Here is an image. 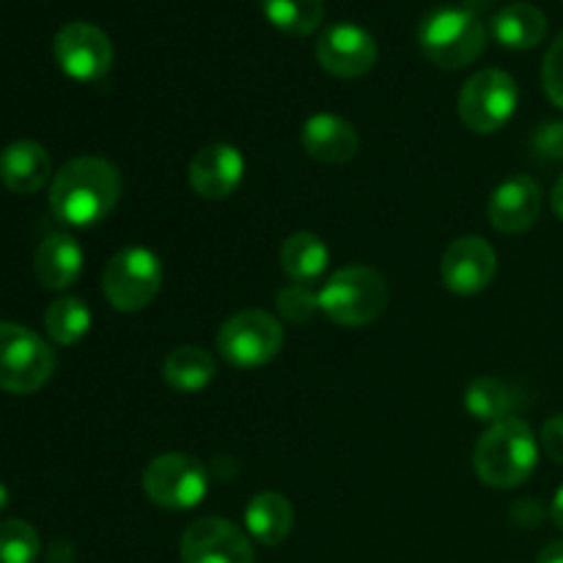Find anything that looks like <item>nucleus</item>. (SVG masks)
I'll return each instance as SVG.
<instances>
[{
    "mask_svg": "<svg viewBox=\"0 0 563 563\" xmlns=\"http://www.w3.org/2000/svg\"><path fill=\"white\" fill-rule=\"evenodd\" d=\"M121 174L104 157H75L55 174L49 209L75 229H88L108 218L121 198Z\"/></svg>",
    "mask_w": 563,
    "mask_h": 563,
    "instance_id": "obj_1",
    "label": "nucleus"
},
{
    "mask_svg": "<svg viewBox=\"0 0 563 563\" xmlns=\"http://www.w3.org/2000/svg\"><path fill=\"white\" fill-rule=\"evenodd\" d=\"M539 462V443L520 418H504L478 438L473 451L476 476L493 489H515L528 482Z\"/></svg>",
    "mask_w": 563,
    "mask_h": 563,
    "instance_id": "obj_2",
    "label": "nucleus"
},
{
    "mask_svg": "<svg viewBox=\"0 0 563 563\" xmlns=\"http://www.w3.org/2000/svg\"><path fill=\"white\" fill-rule=\"evenodd\" d=\"M388 280L374 267H344L330 275L319 289V311L341 328H363L388 308Z\"/></svg>",
    "mask_w": 563,
    "mask_h": 563,
    "instance_id": "obj_3",
    "label": "nucleus"
},
{
    "mask_svg": "<svg viewBox=\"0 0 563 563\" xmlns=\"http://www.w3.org/2000/svg\"><path fill=\"white\" fill-rule=\"evenodd\" d=\"M418 47L443 69L473 64L487 47V27L482 16L462 5H440L423 16L418 27Z\"/></svg>",
    "mask_w": 563,
    "mask_h": 563,
    "instance_id": "obj_4",
    "label": "nucleus"
},
{
    "mask_svg": "<svg viewBox=\"0 0 563 563\" xmlns=\"http://www.w3.org/2000/svg\"><path fill=\"white\" fill-rule=\"evenodd\" d=\"M55 372V352L33 330L0 322V390L33 394Z\"/></svg>",
    "mask_w": 563,
    "mask_h": 563,
    "instance_id": "obj_5",
    "label": "nucleus"
},
{
    "mask_svg": "<svg viewBox=\"0 0 563 563\" xmlns=\"http://www.w3.org/2000/svg\"><path fill=\"white\" fill-rule=\"evenodd\" d=\"M284 350V328L278 319L258 308H245L218 330V352L234 368H262Z\"/></svg>",
    "mask_w": 563,
    "mask_h": 563,
    "instance_id": "obj_6",
    "label": "nucleus"
},
{
    "mask_svg": "<svg viewBox=\"0 0 563 563\" xmlns=\"http://www.w3.org/2000/svg\"><path fill=\"white\" fill-rule=\"evenodd\" d=\"M517 102H520V88L509 71L482 69L462 86L456 110L467 130L493 135L509 124Z\"/></svg>",
    "mask_w": 563,
    "mask_h": 563,
    "instance_id": "obj_7",
    "label": "nucleus"
},
{
    "mask_svg": "<svg viewBox=\"0 0 563 563\" xmlns=\"http://www.w3.org/2000/svg\"><path fill=\"white\" fill-rule=\"evenodd\" d=\"M163 286V264L148 247H124L108 262L102 291L121 313L143 311Z\"/></svg>",
    "mask_w": 563,
    "mask_h": 563,
    "instance_id": "obj_8",
    "label": "nucleus"
},
{
    "mask_svg": "<svg viewBox=\"0 0 563 563\" xmlns=\"http://www.w3.org/2000/svg\"><path fill=\"white\" fill-rule=\"evenodd\" d=\"M209 489V473L190 454H159L143 471V493L168 511L196 509Z\"/></svg>",
    "mask_w": 563,
    "mask_h": 563,
    "instance_id": "obj_9",
    "label": "nucleus"
},
{
    "mask_svg": "<svg viewBox=\"0 0 563 563\" xmlns=\"http://www.w3.org/2000/svg\"><path fill=\"white\" fill-rule=\"evenodd\" d=\"M53 53L64 75H69L71 80H99L113 66V44L108 33L91 22H66L55 33Z\"/></svg>",
    "mask_w": 563,
    "mask_h": 563,
    "instance_id": "obj_10",
    "label": "nucleus"
},
{
    "mask_svg": "<svg viewBox=\"0 0 563 563\" xmlns=\"http://www.w3.org/2000/svg\"><path fill=\"white\" fill-rule=\"evenodd\" d=\"M185 563H253L256 553L245 531L223 517H201L181 537Z\"/></svg>",
    "mask_w": 563,
    "mask_h": 563,
    "instance_id": "obj_11",
    "label": "nucleus"
},
{
    "mask_svg": "<svg viewBox=\"0 0 563 563\" xmlns=\"http://www.w3.org/2000/svg\"><path fill=\"white\" fill-rule=\"evenodd\" d=\"M498 273V256L482 236H460L449 245L440 262L445 289L454 295H478L487 289Z\"/></svg>",
    "mask_w": 563,
    "mask_h": 563,
    "instance_id": "obj_12",
    "label": "nucleus"
},
{
    "mask_svg": "<svg viewBox=\"0 0 563 563\" xmlns=\"http://www.w3.org/2000/svg\"><path fill=\"white\" fill-rule=\"evenodd\" d=\"M317 58L335 77H361L377 64V42L355 22L330 25L317 42Z\"/></svg>",
    "mask_w": 563,
    "mask_h": 563,
    "instance_id": "obj_13",
    "label": "nucleus"
},
{
    "mask_svg": "<svg viewBox=\"0 0 563 563\" xmlns=\"http://www.w3.org/2000/svg\"><path fill=\"white\" fill-rule=\"evenodd\" d=\"M245 176V157L231 143H209L190 159L187 179L190 187L207 201H223L234 196Z\"/></svg>",
    "mask_w": 563,
    "mask_h": 563,
    "instance_id": "obj_14",
    "label": "nucleus"
},
{
    "mask_svg": "<svg viewBox=\"0 0 563 563\" xmlns=\"http://www.w3.org/2000/svg\"><path fill=\"white\" fill-rule=\"evenodd\" d=\"M542 187L531 176H511L489 198V223L500 234H526L542 214Z\"/></svg>",
    "mask_w": 563,
    "mask_h": 563,
    "instance_id": "obj_15",
    "label": "nucleus"
},
{
    "mask_svg": "<svg viewBox=\"0 0 563 563\" xmlns=\"http://www.w3.org/2000/svg\"><path fill=\"white\" fill-rule=\"evenodd\" d=\"M302 148L311 159L328 165L350 163L361 148L355 126L333 113H317L302 124Z\"/></svg>",
    "mask_w": 563,
    "mask_h": 563,
    "instance_id": "obj_16",
    "label": "nucleus"
},
{
    "mask_svg": "<svg viewBox=\"0 0 563 563\" xmlns=\"http://www.w3.org/2000/svg\"><path fill=\"white\" fill-rule=\"evenodd\" d=\"M53 174L49 152L36 141H14L0 152V181L16 196L42 190Z\"/></svg>",
    "mask_w": 563,
    "mask_h": 563,
    "instance_id": "obj_17",
    "label": "nucleus"
},
{
    "mask_svg": "<svg viewBox=\"0 0 563 563\" xmlns=\"http://www.w3.org/2000/svg\"><path fill=\"white\" fill-rule=\"evenodd\" d=\"M33 273L44 289H69L82 273V247L69 234H49L33 253Z\"/></svg>",
    "mask_w": 563,
    "mask_h": 563,
    "instance_id": "obj_18",
    "label": "nucleus"
},
{
    "mask_svg": "<svg viewBox=\"0 0 563 563\" xmlns=\"http://www.w3.org/2000/svg\"><path fill=\"white\" fill-rule=\"evenodd\" d=\"M330 251L311 231H295L280 245V269L291 278V284L311 286L328 273Z\"/></svg>",
    "mask_w": 563,
    "mask_h": 563,
    "instance_id": "obj_19",
    "label": "nucleus"
},
{
    "mask_svg": "<svg viewBox=\"0 0 563 563\" xmlns=\"http://www.w3.org/2000/svg\"><path fill=\"white\" fill-rule=\"evenodd\" d=\"M493 36L509 49H533L548 36V16L533 3H509L493 16Z\"/></svg>",
    "mask_w": 563,
    "mask_h": 563,
    "instance_id": "obj_20",
    "label": "nucleus"
},
{
    "mask_svg": "<svg viewBox=\"0 0 563 563\" xmlns=\"http://www.w3.org/2000/svg\"><path fill=\"white\" fill-rule=\"evenodd\" d=\"M247 533L264 548H275L284 542L295 526V511L291 504L278 493H258L253 495L245 509Z\"/></svg>",
    "mask_w": 563,
    "mask_h": 563,
    "instance_id": "obj_21",
    "label": "nucleus"
},
{
    "mask_svg": "<svg viewBox=\"0 0 563 563\" xmlns=\"http://www.w3.org/2000/svg\"><path fill=\"white\" fill-rule=\"evenodd\" d=\"M214 357L203 346H176L163 363V377L168 388L179 394H198L214 379Z\"/></svg>",
    "mask_w": 563,
    "mask_h": 563,
    "instance_id": "obj_22",
    "label": "nucleus"
},
{
    "mask_svg": "<svg viewBox=\"0 0 563 563\" xmlns=\"http://www.w3.org/2000/svg\"><path fill=\"white\" fill-rule=\"evenodd\" d=\"M520 405V396L509 383L495 377L473 379L465 390V410L471 412L476 421L498 423L504 418H511V412Z\"/></svg>",
    "mask_w": 563,
    "mask_h": 563,
    "instance_id": "obj_23",
    "label": "nucleus"
},
{
    "mask_svg": "<svg viewBox=\"0 0 563 563\" xmlns=\"http://www.w3.org/2000/svg\"><path fill=\"white\" fill-rule=\"evenodd\" d=\"M44 330L60 346H71L91 330V311L80 297H58L44 311Z\"/></svg>",
    "mask_w": 563,
    "mask_h": 563,
    "instance_id": "obj_24",
    "label": "nucleus"
},
{
    "mask_svg": "<svg viewBox=\"0 0 563 563\" xmlns=\"http://www.w3.org/2000/svg\"><path fill=\"white\" fill-rule=\"evenodd\" d=\"M269 25L289 36H308L322 25L324 3L322 0H258Z\"/></svg>",
    "mask_w": 563,
    "mask_h": 563,
    "instance_id": "obj_25",
    "label": "nucleus"
},
{
    "mask_svg": "<svg viewBox=\"0 0 563 563\" xmlns=\"http://www.w3.org/2000/svg\"><path fill=\"white\" fill-rule=\"evenodd\" d=\"M38 533L31 522H0V563H33L38 559Z\"/></svg>",
    "mask_w": 563,
    "mask_h": 563,
    "instance_id": "obj_26",
    "label": "nucleus"
},
{
    "mask_svg": "<svg viewBox=\"0 0 563 563\" xmlns=\"http://www.w3.org/2000/svg\"><path fill=\"white\" fill-rule=\"evenodd\" d=\"M275 306H278L280 317H286L289 322H311L319 313V291H313L311 286L302 284L284 286V289L278 291V297H275Z\"/></svg>",
    "mask_w": 563,
    "mask_h": 563,
    "instance_id": "obj_27",
    "label": "nucleus"
},
{
    "mask_svg": "<svg viewBox=\"0 0 563 563\" xmlns=\"http://www.w3.org/2000/svg\"><path fill=\"white\" fill-rule=\"evenodd\" d=\"M542 86H544V93L550 97V102L559 104L563 110V33L553 44H550L548 55H544Z\"/></svg>",
    "mask_w": 563,
    "mask_h": 563,
    "instance_id": "obj_28",
    "label": "nucleus"
},
{
    "mask_svg": "<svg viewBox=\"0 0 563 563\" xmlns=\"http://www.w3.org/2000/svg\"><path fill=\"white\" fill-rule=\"evenodd\" d=\"M533 154L544 163H563V121H550L533 132Z\"/></svg>",
    "mask_w": 563,
    "mask_h": 563,
    "instance_id": "obj_29",
    "label": "nucleus"
},
{
    "mask_svg": "<svg viewBox=\"0 0 563 563\" xmlns=\"http://www.w3.org/2000/svg\"><path fill=\"white\" fill-rule=\"evenodd\" d=\"M539 443H542V451L550 460L563 465V412H559V416H553L544 423Z\"/></svg>",
    "mask_w": 563,
    "mask_h": 563,
    "instance_id": "obj_30",
    "label": "nucleus"
},
{
    "mask_svg": "<svg viewBox=\"0 0 563 563\" xmlns=\"http://www.w3.org/2000/svg\"><path fill=\"white\" fill-rule=\"evenodd\" d=\"M537 563H563V539H559V542H550L548 548L539 553Z\"/></svg>",
    "mask_w": 563,
    "mask_h": 563,
    "instance_id": "obj_31",
    "label": "nucleus"
},
{
    "mask_svg": "<svg viewBox=\"0 0 563 563\" xmlns=\"http://www.w3.org/2000/svg\"><path fill=\"white\" fill-rule=\"evenodd\" d=\"M550 517H553L555 528H559V531L563 533V487L559 489V493H555L553 506H550Z\"/></svg>",
    "mask_w": 563,
    "mask_h": 563,
    "instance_id": "obj_32",
    "label": "nucleus"
},
{
    "mask_svg": "<svg viewBox=\"0 0 563 563\" xmlns=\"http://www.w3.org/2000/svg\"><path fill=\"white\" fill-rule=\"evenodd\" d=\"M550 201H553V209H555V214H559V218L563 220V174H561V179L555 181V187H553V196H550Z\"/></svg>",
    "mask_w": 563,
    "mask_h": 563,
    "instance_id": "obj_33",
    "label": "nucleus"
},
{
    "mask_svg": "<svg viewBox=\"0 0 563 563\" xmlns=\"http://www.w3.org/2000/svg\"><path fill=\"white\" fill-rule=\"evenodd\" d=\"M493 3L495 0H462V9L473 11V14H484V11H487Z\"/></svg>",
    "mask_w": 563,
    "mask_h": 563,
    "instance_id": "obj_34",
    "label": "nucleus"
},
{
    "mask_svg": "<svg viewBox=\"0 0 563 563\" xmlns=\"http://www.w3.org/2000/svg\"><path fill=\"white\" fill-rule=\"evenodd\" d=\"M5 504H9V489H5L3 484H0V511L5 509Z\"/></svg>",
    "mask_w": 563,
    "mask_h": 563,
    "instance_id": "obj_35",
    "label": "nucleus"
}]
</instances>
